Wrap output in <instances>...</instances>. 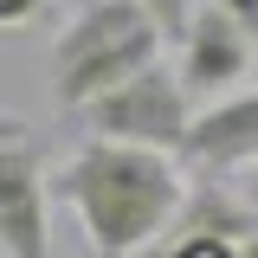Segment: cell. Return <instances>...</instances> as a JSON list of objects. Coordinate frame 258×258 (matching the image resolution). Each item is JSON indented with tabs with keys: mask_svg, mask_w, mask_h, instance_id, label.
Instances as JSON below:
<instances>
[{
	"mask_svg": "<svg viewBox=\"0 0 258 258\" xmlns=\"http://www.w3.org/2000/svg\"><path fill=\"white\" fill-rule=\"evenodd\" d=\"M45 13H52V0H0V39H7V32L39 26Z\"/></svg>",
	"mask_w": 258,
	"mask_h": 258,
	"instance_id": "9c48e42d",
	"label": "cell"
},
{
	"mask_svg": "<svg viewBox=\"0 0 258 258\" xmlns=\"http://www.w3.org/2000/svg\"><path fill=\"white\" fill-rule=\"evenodd\" d=\"M13 136H26V116H13V110H0V142H13Z\"/></svg>",
	"mask_w": 258,
	"mask_h": 258,
	"instance_id": "8fae6325",
	"label": "cell"
},
{
	"mask_svg": "<svg viewBox=\"0 0 258 258\" xmlns=\"http://www.w3.org/2000/svg\"><path fill=\"white\" fill-rule=\"evenodd\" d=\"M252 26H239L220 7H200L181 32V58H174V78L187 97H226L245 71H252Z\"/></svg>",
	"mask_w": 258,
	"mask_h": 258,
	"instance_id": "5b68a950",
	"label": "cell"
},
{
	"mask_svg": "<svg viewBox=\"0 0 258 258\" xmlns=\"http://www.w3.org/2000/svg\"><path fill=\"white\" fill-rule=\"evenodd\" d=\"M239 194H245V207H258V168H245V181H239Z\"/></svg>",
	"mask_w": 258,
	"mask_h": 258,
	"instance_id": "7c38bea8",
	"label": "cell"
},
{
	"mask_svg": "<svg viewBox=\"0 0 258 258\" xmlns=\"http://www.w3.org/2000/svg\"><path fill=\"white\" fill-rule=\"evenodd\" d=\"M207 7H220V13H232L239 26H258V0H207Z\"/></svg>",
	"mask_w": 258,
	"mask_h": 258,
	"instance_id": "30bf717a",
	"label": "cell"
},
{
	"mask_svg": "<svg viewBox=\"0 0 258 258\" xmlns=\"http://www.w3.org/2000/svg\"><path fill=\"white\" fill-rule=\"evenodd\" d=\"M161 39L168 32L136 0H91V7H78L64 20V32L52 39V103L78 116L91 97L116 91L142 64H155Z\"/></svg>",
	"mask_w": 258,
	"mask_h": 258,
	"instance_id": "7a4b0ae2",
	"label": "cell"
},
{
	"mask_svg": "<svg viewBox=\"0 0 258 258\" xmlns=\"http://www.w3.org/2000/svg\"><path fill=\"white\" fill-rule=\"evenodd\" d=\"M45 187V155L26 136L0 142V258H52Z\"/></svg>",
	"mask_w": 258,
	"mask_h": 258,
	"instance_id": "277c9868",
	"label": "cell"
},
{
	"mask_svg": "<svg viewBox=\"0 0 258 258\" xmlns=\"http://www.w3.org/2000/svg\"><path fill=\"white\" fill-rule=\"evenodd\" d=\"M252 52H258V26H252Z\"/></svg>",
	"mask_w": 258,
	"mask_h": 258,
	"instance_id": "5bb4252c",
	"label": "cell"
},
{
	"mask_svg": "<svg viewBox=\"0 0 258 258\" xmlns=\"http://www.w3.org/2000/svg\"><path fill=\"white\" fill-rule=\"evenodd\" d=\"M239 258H258V226H252V232H239Z\"/></svg>",
	"mask_w": 258,
	"mask_h": 258,
	"instance_id": "4fadbf2b",
	"label": "cell"
},
{
	"mask_svg": "<svg viewBox=\"0 0 258 258\" xmlns=\"http://www.w3.org/2000/svg\"><path fill=\"white\" fill-rule=\"evenodd\" d=\"M181 161L207 168V174H245V168H258V91H226L207 110H194Z\"/></svg>",
	"mask_w": 258,
	"mask_h": 258,
	"instance_id": "8992f818",
	"label": "cell"
},
{
	"mask_svg": "<svg viewBox=\"0 0 258 258\" xmlns=\"http://www.w3.org/2000/svg\"><path fill=\"white\" fill-rule=\"evenodd\" d=\"M168 258H239V239L232 232H187Z\"/></svg>",
	"mask_w": 258,
	"mask_h": 258,
	"instance_id": "ba28073f",
	"label": "cell"
},
{
	"mask_svg": "<svg viewBox=\"0 0 258 258\" xmlns=\"http://www.w3.org/2000/svg\"><path fill=\"white\" fill-rule=\"evenodd\" d=\"M84 136L97 142H129V149H161V155H181L187 142V123H194V97L181 91V78L168 64H142L136 78H123L116 91L91 97L78 110Z\"/></svg>",
	"mask_w": 258,
	"mask_h": 258,
	"instance_id": "3957f363",
	"label": "cell"
},
{
	"mask_svg": "<svg viewBox=\"0 0 258 258\" xmlns=\"http://www.w3.org/2000/svg\"><path fill=\"white\" fill-rule=\"evenodd\" d=\"M52 187L78 213V226L97 245V258H136L187 200L181 155L129 149V142H97V136H84V149L58 168Z\"/></svg>",
	"mask_w": 258,
	"mask_h": 258,
	"instance_id": "6da1fadb",
	"label": "cell"
},
{
	"mask_svg": "<svg viewBox=\"0 0 258 258\" xmlns=\"http://www.w3.org/2000/svg\"><path fill=\"white\" fill-rule=\"evenodd\" d=\"M136 7H142V13H149V20H155L168 39H181V32H187V20L207 7V0H136Z\"/></svg>",
	"mask_w": 258,
	"mask_h": 258,
	"instance_id": "52a82bcc",
	"label": "cell"
}]
</instances>
